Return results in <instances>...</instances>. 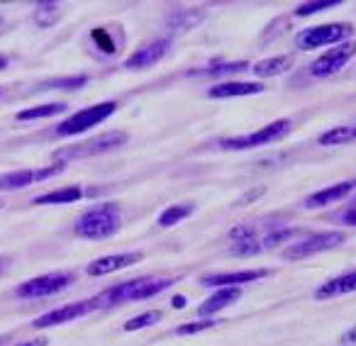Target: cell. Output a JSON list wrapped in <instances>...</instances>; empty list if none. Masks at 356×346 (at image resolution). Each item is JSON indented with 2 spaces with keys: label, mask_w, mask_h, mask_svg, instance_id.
Returning <instances> with one entry per match:
<instances>
[{
  "label": "cell",
  "mask_w": 356,
  "mask_h": 346,
  "mask_svg": "<svg viewBox=\"0 0 356 346\" xmlns=\"http://www.w3.org/2000/svg\"><path fill=\"white\" fill-rule=\"evenodd\" d=\"M142 258H144V254H139V252L113 254V256H103V258L90 261L88 266H86V273H88V276H108V273L122 271V268H129V266H137Z\"/></svg>",
  "instance_id": "13"
},
{
  "label": "cell",
  "mask_w": 356,
  "mask_h": 346,
  "mask_svg": "<svg viewBox=\"0 0 356 346\" xmlns=\"http://www.w3.org/2000/svg\"><path fill=\"white\" fill-rule=\"evenodd\" d=\"M122 227V217H120V210L118 205L113 203H103V205H95V208L86 210L79 220H76V237L81 239H108L115 237Z\"/></svg>",
  "instance_id": "1"
},
{
  "label": "cell",
  "mask_w": 356,
  "mask_h": 346,
  "mask_svg": "<svg viewBox=\"0 0 356 346\" xmlns=\"http://www.w3.org/2000/svg\"><path fill=\"white\" fill-rule=\"evenodd\" d=\"M242 297V288H218V290L213 293V295L208 297V300L203 302V305L198 307V315L200 317H213L215 312L225 310V307L234 305V302Z\"/></svg>",
  "instance_id": "16"
},
{
  "label": "cell",
  "mask_w": 356,
  "mask_h": 346,
  "mask_svg": "<svg viewBox=\"0 0 356 346\" xmlns=\"http://www.w3.org/2000/svg\"><path fill=\"white\" fill-rule=\"evenodd\" d=\"M264 247H261V239L252 237V239H242V242H237L232 249H229V254L232 256H257V254H261Z\"/></svg>",
  "instance_id": "27"
},
{
  "label": "cell",
  "mask_w": 356,
  "mask_h": 346,
  "mask_svg": "<svg viewBox=\"0 0 356 346\" xmlns=\"http://www.w3.org/2000/svg\"><path fill=\"white\" fill-rule=\"evenodd\" d=\"M354 32V27L346 25V22H334V25H320V27H310V30H302L296 37V44L300 49H320L327 44H337L344 37H349Z\"/></svg>",
  "instance_id": "9"
},
{
  "label": "cell",
  "mask_w": 356,
  "mask_h": 346,
  "mask_svg": "<svg viewBox=\"0 0 356 346\" xmlns=\"http://www.w3.org/2000/svg\"><path fill=\"white\" fill-rule=\"evenodd\" d=\"M88 83V76H69V79H51L42 83V90H79Z\"/></svg>",
  "instance_id": "24"
},
{
  "label": "cell",
  "mask_w": 356,
  "mask_h": 346,
  "mask_svg": "<svg viewBox=\"0 0 356 346\" xmlns=\"http://www.w3.org/2000/svg\"><path fill=\"white\" fill-rule=\"evenodd\" d=\"M49 339L47 336H40V339H30V341H22V344H15V346H47Z\"/></svg>",
  "instance_id": "33"
},
{
  "label": "cell",
  "mask_w": 356,
  "mask_h": 346,
  "mask_svg": "<svg viewBox=\"0 0 356 346\" xmlns=\"http://www.w3.org/2000/svg\"><path fill=\"white\" fill-rule=\"evenodd\" d=\"M339 6V0H325V3H302V6L296 8V15L298 17H307V15H315L320 10H332V8Z\"/></svg>",
  "instance_id": "28"
},
{
  "label": "cell",
  "mask_w": 356,
  "mask_h": 346,
  "mask_svg": "<svg viewBox=\"0 0 356 346\" xmlns=\"http://www.w3.org/2000/svg\"><path fill=\"white\" fill-rule=\"evenodd\" d=\"M168 47H171V42H168L166 37H159V40L147 42V44L139 47L132 56H127V59H124V69H127V71L152 69V66H156L159 61L166 56Z\"/></svg>",
  "instance_id": "12"
},
{
  "label": "cell",
  "mask_w": 356,
  "mask_h": 346,
  "mask_svg": "<svg viewBox=\"0 0 356 346\" xmlns=\"http://www.w3.org/2000/svg\"><path fill=\"white\" fill-rule=\"evenodd\" d=\"M339 344L341 346H356V327H351L349 331H344V334H341Z\"/></svg>",
  "instance_id": "31"
},
{
  "label": "cell",
  "mask_w": 356,
  "mask_h": 346,
  "mask_svg": "<svg viewBox=\"0 0 356 346\" xmlns=\"http://www.w3.org/2000/svg\"><path fill=\"white\" fill-rule=\"evenodd\" d=\"M341 222H344V224H349V227H356V208L346 210V213L341 215Z\"/></svg>",
  "instance_id": "32"
},
{
  "label": "cell",
  "mask_w": 356,
  "mask_h": 346,
  "mask_svg": "<svg viewBox=\"0 0 356 346\" xmlns=\"http://www.w3.org/2000/svg\"><path fill=\"white\" fill-rule=\"evenodd\" d=\"M64 166H66L64 161H56L44 168H20V171H10V173H6V176H0V190L27 188V186L37 183V181L54 179V176H61V173H64Z\"/></svg>",
  "instance_id": "10"
},
{
  "label": "cell",
  "mask_w": 356,
  "mask_h": 346,
  "mask_svg": "<svg viewBox=\"0 0 356 346\" xmlns=\"http://www.w3.org/2000/svg\"><path fill=\"white\" fill-rule=\"evenodd\" d=\"M10 339V334H6V336H0V346H3V341H8Z\"/></svg>",
  "instance_id": "35"
},
{
  "label": "cell",
  "mask_w": 356,
  "mask_h": 346,
  "mask_svg": "<svg viewBox=\"0 0 356 346\" xmlns=\"http://www.w3.org/2000/svg\"><path fill=\"white\" fill-rule=\"evenodd\" d=\"M66 105L64 103H47V105H37V108H27V110H20L15 115V120L20 122H32V120H42V117H51V115H59L64 113Z\"/></svg>",
  "instance_id": "22"
},
{
  "label": "cell",
  "mask_w": 356,
  "mask_h": 346,
  "mask_svg": "<svg viewBox=\"0 0 356 346\" xmlns=\"http://www.w3.org/2000/svg\"><path fill=\"white\" fill-rule=\"evenodd\" d=\"M8 64H10V61H8V56L0 54V71H6V69H8Z\"/></svg>",
  "instance_id": "34"
},
{
  "label": "cell",
  "mask_w": 356,
  "mask_h": 346,
  "mask_svg": "<svg viewBox=\"0 0 356 346\" xmlns=\"http://www.w3.org/2000/svg\"><path fill=\"white\" fill-rule=\"evenodd\" d=\"M354 129H356V124H354Z\"/></svg>",
  "instance_id": "37"
},
{
  "label": "cell",
  "mask_w": 356,
  "mask_h": 346,
  "mask_svg": "<svg viewBox=\"0 0 356 346\" xmlns=\"http://www.w3.org/2000/svg\"><path fill=\"white\" fill-rule=\"evenodd\" d=\"M346 234L344 232H317V234H310V237L300 239V242L291 244V247L283 252L286 258H305V256H312V254H322V252H330V249H337L339 244H344Z\"/></svg>",
  "instance_id": "8"
},
{
  "label": "cell",
  "mask_w": 356,
  "mask_h": 346,
  "mask_svg": "<svg viewBox=\"0 0 356 346\" xmlns=\"http://www.w3.org/2000/svg\"><path fill=\"white\" fill-rule=\"evenodd\" d=\"M215 324H220L218 320H200V322H188V324H181L176 329V334L178 336H188V334H198V331H205V329H210V327H215Z\"/></svg>",
  "instance_id": "29"
},
{
  "label": "cell",
  "mask_w": 356,
  "mask_h": 346,
  "mask_svg": "<svg viewBox=\"0 0 356 346\" xmlns=\"http://www.w3.org/2000/svg\"><path fill=\"white\" fill-rule=\"evenodd\" d=\"M127 142V134L124 132H108L100 134L95 139H88V142L79 144V147H69L56 151V161H69V158H88V156H100V154H108L113 149L122 147Z\"/></svg>",
  "instance_id": "7"
},
{
  "label": "cell",
  "mask_w": 356,
  "mask_h": 346,
  "mask_svg": "<svg viewBox=\"0 0 356 346\" xmlns=\"http://www.w3.org/2000/svg\"><path fill=\"white\" fill-rule=\"evenodd\" d=\"M249 69V64L247 61H237V64H218V66H213L210 71H205V74H215V76H222V74H242V71H247Z\"/></svg>",
  "instance_id": "30"
},
{
  "label": "cell",
  "mask_w": 356,
  "mask_h": 346,
  "mask_svg": "<svg viewBox=\"0 0 356 346\" xmlns=\"http://www.w3.org/2000/svg\"><path fill=\"white\" fill-rule=\"evenodd\" d=\"M115 110H118V103H113V100H105V103H98V105H90V108H86V110H79V113L69 115L64 122H59V127H54L56 137H74V134L88 132V129H93L95 124L105 122Z\"/></svg>",
  "instance_id": "3"
},
{
  "label": "cell",
  "mask_w": 356,
  "mask_h": 346,
  "mask_svg": "<svg viewBox=\"0 0 356 346\" xmlns=\"http://www.w3.org/2000/svg\"><path fill=\"white\" fill-rule=\"evenodd\" d=\"M74 283V273L69 271H54V273H44V276L30 278V281L20 283L15 288V295L22 300H37V297H49L56 293H64L66 288Z\"/></svg>",
  "instance_id": "4"
},
{
  "label": "cell",
  "mask_w": 356,
  "mask_h": 346,
  "mask_svg": "<svg viewBox=\"0 0 356 346\" xmlns=\"http://www.w3.org/2000/svg\"><path fill=\"white\" fill-rule=\"evenodd\" d=\"M291 120H276V122L266 124V127L257 129L252 134H244V137H232V139H222L220 147L227 149V151H244V149H257L264 147V144H273L278 139L288 137L291 132Z\"/></svg>",
  "instance_id": "5"
},
{
  "label": "cell",
  "mask_w": 356,
  "mask_h": 346,
  "mask_svg": "<svg viewBox=\"0 0 356 346\" xmlns=\"http://www.w3.org/2000/svg\"><path fill=\"white\" fill-rule=\"evenodd\" d=\"M296 64V56L293 54H283V56H273V59H264L259 64H254L252 74L259 79H268V76H281L286 74L291 66Z\"/></svg>",
  "instance_id": "19"
},
{
  "label": "cell",
  "mask_w": 356,
  "mask_h": 346,
  "mask_svg": "<svg viewBox=\"0 0 356 346\" xmlns=\"http://www.w3.org/2000/svg\"><path fill=\"white\" fill-rule=\"evenodd\" d=\"M193 210L195 208L191 203H186V205H171V208H166L161 215H159L156 224H159V227H163V229H168V227H173V224L184 222L186 217H191V215H193Z\"/></svg>",
  "instance_id": "21"
},
{
  "label": "cell",
  "mask_w": 356,
  "mask_h": 346,
  "mask_svg": "<svg viewBox=\"0 0 356 346\" xmlns=\"http://www.w3.org/2000/svg\"><path fill=\"white\" fill-rule=\"evenodd\" d=\"M264 93V83H244V81H229V83L213 85L208 90V98H239V95H259Z\"/></svg>",
  "instance_id": "17"
},
{
  "label": "cell",
  "mask_w": 356,
  "mask_h": 346,
  "mask_svg": "<svg viewBox=\"0 0 356 346\" xmlns=\"http://www.w3.org/2000/svg\"><path fill=\"white\" fill-rule=\"evenodd\" d=\"M351 188H356V181H341V183H334L330 188H322L317 193L307 195L305 198V208L307 210H315V208H327L330 203H337V200L346 198L351 193Z\"/></svg>",
  "instance_id": "15"
},
{
  "label": "cell",
  "mask_w": 356,
  "mask_h": 346,
  "mask_svg": "<svg viewBox=\"0 0 356 346\" xmlns=\"http://www.w3.org/2000/svg\"><path fill=\"white\" fill-rule=\"evenodd\" d=\"M83 198V188L81 186H66V188H59V190H51V193H44V195H37L32 203L35 205H69V203H76V200Z\"/></svg>",
  "instance_id": "20"
},
{
  "label": "cell",
  "mask_w": 356,
  "mask_h": 346,
  "mask_svg": "<svg viewBox=\"0 0 356 346\" xmlns=\"http://www.w3.org/2000/svg\"><path fill=\"white\" fill-rule=\"evenodd\" d=\"M98 307H103L100 295L98 297H88V300H81V302H69V305L54 307V310L40 315L35 322H32V327H35V329H49V327H59V324H66V322L81 320V317H86L88 312L98 310Z\"/></svg>",
  "instance_id": "6"
},
{
  "label": "cell",
  "mask_w": 356,
  "mask_h": 346,
  "mask_svg": "<svg viewBox=\"0 0 356 346\" xmlns=\"http://www.w3.org/2000/svg\"><path fill=\"white\" fill-rule=\"evenodd\" d=\"M3 208H6V203H3V198H0V210H3Z\"/></svg>",
  "instance_id": "36"
},
{
  "label": "cell",
  "mask_w": 356,
  "mask_h": 346,
  "mask_svg": "<svg viewBox=\"0 0 356 346\" xmlns=\"http://www.w3.org/2000/svg\"><path fill=\"white\" fill-rule=\"evenodd\" d=\"M161 317L163 315L159 310H149V312H144V315L132 317V320L124 322V331H137V329H144V327H152V324H156Z\"/></svg>",
  "instance_id": "26"
},
{
  "label": "cell",
  "mask_w": 356,
  "mask_h": 346,
  "mask_svg": "<svg viewBox=\"0 0 356 346\" xmlns=\"http://www.w3.org/2000/svg\"><path fill=\"white\" fill-rule=\"evenodd\" d=\"M356 139V129L354 127H337L332 132H325L320 137V144L330 147V144H349Z\"/></svg>",
  "instance_id": "25"
},
{
  "label": "cell",
  "mask_w": 356,
  "mask_h": 346,
  "mask_svg": "<svg viewBox=\"0 0 356 346\" xmlns=\"http://www.w3.org/2000/svg\"><path fill=\"white\" fill-rule=\"evenodd\" d=\"M268 276V271H234V273H213V276H203L200 283L210 288H239L244 283H254L259 278Z\"/></svg>",
  "instance_id": "14"
},
{
  "label": "cell",
  "mask_w": 356,
  "mask_h": 346,
  "mask_svg": "<svg viewBox=\"0 0 356 346\" xmlns=\"http://www.w3.org/2000/svg\"><path fill=\"white\" fill-rule=\"evenodd\" d=\"M354 54H356V42H344V44L332 47V49L325 51L320 59L312 61V64H310V74L317 76V79L337 74V71H341L351 59H354Z\"/></svg>",
  "instance_id": "11"
},
{
  "label": "cell",
  "mask_w": 356,
  "mask_h": 346,
  "mask_svg": "<svg viewBox=\"0 0 356 346\" xmlns=\"http://www.w3.org/2000/svg\"><path fill=\"white\" fill-rule=\"evenodd\" d=\"M346 293H356V271L351 273H341V276L327 281L325 286L317 288L315 297L317 300H330V297H339Z\"/></svg>",
  "instance_id": "18"
},
{
  "label": "cell",
  "mask_w": 356,
  "mask_h": 346,
  "mask_svg": "<svg viewBox=\"0 0 356 346\" xmlns=\"http://www.w3.org/2000/svg\"><path fill=\"white\" fill-rule=\"evenodd\" d=\"M168 286H173L171 278H152V276H142L134 278V281H124L113 286L110 290H105L100 295L103 307L110 305H122V302H139V300H149V297L163 293Z\"/></svg>",
  "instance_id": "2"
},
{
  "label": "cell",
  "mask_w": 356,
  "mask_h": 346,
  "mask_svg": "<svg viewBox=\"0 0 356 346\" xmlns=\"http://www.w3.org/2000/svg\"><path fill=\"white\" fill-rule=\"evenodd\" d=\"M61 20V8L56 3H40L35 13V22L40 27H51Z\"/></svg>",
  "instance_id": "23"
}]
</instances>
